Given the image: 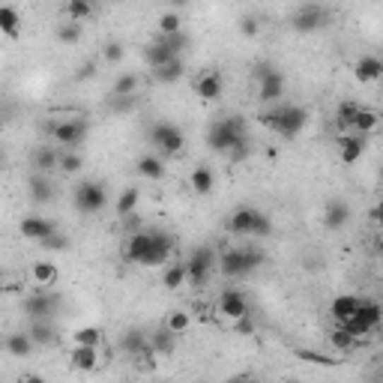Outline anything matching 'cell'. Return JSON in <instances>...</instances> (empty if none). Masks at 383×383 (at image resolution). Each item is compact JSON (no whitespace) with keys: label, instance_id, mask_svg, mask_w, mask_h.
<instances>
[{"label":"cell","instance_id":"6da1fadb","mask_svg":"<svg viewBox=\"0 0 383 383\" xmlns=\"http://www.w3.org/2000/svg\"><path fill=\"white\" fill-rule=\"evenodd\" d=\"M246 120L242 117H225V120H213L207 129V144L213 153H222V156H231V153L246 144Z\"/></svg>","mask_w":383,"mask_h":383},{"label":"cell","instance_id":"7a4b0ae2","mask_svg":"<svg viewBox=\"0 0 383 383\" xmlns=\"http://www.w3.org/2000/svg\"><path fill=\"white\" fill-rule=\"evenodd\" d=\"M264 264V254L258 249H228L219 254V273L225 278H242L254 273Z\"/></svg>","mask_w":383,"mask_h":383},{"label":"cell","instance_id":"3957f363","mask_svg":"<svg viewBox=\"0 0 383 383\" xmlns=\"http://www.w3.org/2000/svg\"><path fill=\"white\" fill-rule=\"evenodd\" d=\"M72 201H75V210L84 213V216H96L108 207V189L96 183V180H84L75 186L72 192Z\"/></svg>","mask_w":383,"mask_h":383},{"label":"cell","instance_id":"277c9868","mask_svg":"<svg viewBox=\"0 0 383 383\" xmlns=\"http://www.w3.org/2000/svg\"><path fill=\"white\" fill-rule=\"evenodd\" d=\"M24 314L30 317V321H51L57 312H60V293L54 290H33L24 297L21 302Z\"/></svg>","mask_w":383,"mask_h":383},{"label":"cell","instance_id":"5b68a950","mask_svg":"<svg viewBox=\"0 0 383 383\" xmlns=\"http://www.w3.org/2000/svg\"><path fill=\"white\" fill-rule=\"evenodd\" d=\"M150 144L159 153H165V156H180L186 150V135L174 123H156L150 129Z\"/></svg>","mask_w":383,"mask_h":383},{"label":"cell","instance_id":"8992f818","mask_svg":"<svg viewBox=\"0 0 383 383\" xmlns=\"http://www.w3.org/2000/svg\"><path fill=\"white\" fill-rule=\"evenodd\" d=\"M216 264H219V258H216V249L213 246H198L195 252H192V258L186 261V273H189V282L201 288L207 285L210 273L216 270Z\"/></svg>","mask_w":383,"mask_h":383},{"label":"cell","instance_id":"52a82bcc","mask_svg":"<svg viewBox=\"0 0 383 383\" xmlns=\"http://www.w3.org/2000/svg\"><path fill=\"white\" fill-rule=\"evenodd\" d=\"M87 135H90V123L87 120H60L51 126V138L63 147V150H75L87 141Z\"/></svg>","mask_w":383,"mask_h":383},{"label":"cell","instance_id":"ba28073f","mask_svg":"<svg viewBox=\"0 0 383 383\" xmlns=\"http://www.w3.org/2000/svg\"><path fill=\"white\" fill-rule=\"evenodd\" d=\"M326 18H329L326 6H321V4H302L290 16V28L297 30V33H314V30L324 28Z\"/></svg>","mask_w":383,"mask_h":383},{"label":"cell","instance_id":"9c48e42d","mask_svg":"<svg viewBox=\"0 0 383 383\" xmlns=\"http://www.w3.org/2000/svg\"><path fill=\"white\" fill-rule=\"evenodd\" d=\"M285 96V75L276 72L273 66L258 69V99L261 105H278V99Z\"/></svg>","mask_w":383,"mask_h":383},{"label":"cell","instance_id":"30bf717a","mask_svg":"<svg viewBox=\"0 0 383 383\" xmlns=\"http://www.w3.org/2000/svg\"><path fill=\"white\" fill-rule=\"evenodd\" d=\"M219 314L228 317V321H242V317H249V300H246V293L237 290V288H225L219 293Z\"/></svg>","mask_w":383,"mask_h":383},{"label":"cell","instance_id":"8fae6325","mask_svg":"<svg viewBox=\"0 0 383 383\" xmlns=\"http://www.w3.org/2000/svg\"><path fill=\"white\" fill-rule=\"evenodd\" d=\"M305 123H309V111L302 105H282V117H278L276 132L282 138H297L305 129Z\"/></svg>","mask_w":383,"mask_h":383},{"label":"cell","instance_id":"7c38bea8","mask_svg":"<svg viewBox=\"0 0 383 383\" xmlns=\"http://www.w3.org/2000/svg\"><path fill=\"white\" fill-rule=\"evenodd\" d=\"M150 252H153V231H138V234H129L123 254H126V258H129L132 264L147 266Z\"/></svg>","mask_w":383,"mask_h":383},{"label":"cell","instance_id":"4fadbf2b","mask_svg":"<svg viewBox=\"0 0 383 383\" xmlns=\"http://www.w3.org/2000/svg\"><path fill=\"white\" fill-rule=\"evenodd\" d=\"M195 93H198L204 102H216V99L225 93V78H222V72H216V69L201 72L198 78H195Z\"/></svg>","mask_w":383,"mask_h":383},{"label":"cell","instance_id":"5bb4252c","mask_svg":"<svg viewBox=\"0 0 383 383\" xmlns=\"http://www.w3.org/2000/svg\"><path fill=\"white\" fill-rule=\"evenodd\" d=\"M28 278H30V285H33V288L51 290V288L57 285L60 270H57V264H51V261H33V264H30V270H28Z\"/></svg>","mask_w":383,"mask_h":383},{"label":"cell","instance_id":"9a60e30c","mask_svg":"<svg viewBox=\"0 0 383 383\" xmlns=\"http://www.w3.org/2000/svg\"><path fill=\"white\" fill-rule=\"evenodd\" d=\"M69 365L75 368V372H96V368L105 365V360H102L99 348H75V344H72Z\"/></svg>","mask_w":383,"mask_h":383},{"label":"cell","instance_id":"2e32d148","mask_svg":"<svg viewBox=\"0 0 383 383\" xmlns=\"http://www.w3.org/2000/svg\"><path fill=\"white\" fill-rule=\"evenodd\" d=\"M54 234H57V225L48 222V219H42V216H28V219H21V237H24V240L42 242V240L54 237Z\"/></svg>","mask_w":383,"mask_h":383},{"label":"cell","instance_id":"e0dca14e","mask_svg":"<svg viewBox=\"0 0 383 383\" xmlns=\"http://www.w3.org/2000/svg\"><path fill=\"white\" fill-rule=\"evenodd\" d=\"M338 159L344 162V165H353V162H360L363 159V153H365V147H368V141H365V135H341L338 138Z\"/></svg>","mask_w":383,"mask_h":383},{"label":"cell","instance_id":"ac0fdd59","mask_svg":"<svg viewBox=\"0 0 383 383\" xmlns=\"http://www.w3.org/2000/svg\"><path fill=\"white\" fill-rule=\"evenodd\" d=\"M353 75H356V81L360 84H377L383 78V60L375 57V54H365V57L356 60Z\"/></svg>","mask_w":383,"mask_h":383},{"label":"cell","instance_id":"d6986e66","mask_svg":"<svg viewBox=\"0 0 383 383\" xmlns=\"http://www.w3.org/2000/svg\"><path fill=\"white\" fill-rule=\"evenodd\" d=\"M356 312H360V297H353V293H341V297L329 302V314L338 321V326L348 324L350 317H356Z\"/></svg>","mask_w":383,"mask_h":383},{"label":"cell","instance_id":"ffe728a7","mask_svg":"<svg viewBox=\"0 0 383 383\" xmlns=\"http://www.w3.org/2000/svg\"><path fill=\"white\" fill-rule=\"evenodd\" d=\"M254 216H258V210H252V207H240V210H234V213H231V219H228V231H231L234 237H252Z\"/></svg>","mask_w":383,"mask_h":383},{"label":"cell","instance_id":"44dd1931","mask_svg":"<svg viewBox=\"0 0 383 383\" xmlns=\"http://www.w3.org/2000/svg\"><path fill=\"white\" fill-rule=\"evenodd\" d=\"M171 249H174V240L168 234H165V231H153V252H150V258H147V266L168 264Z\"/></svg>","mask_w":383,"mask_h":383},{"label":"cell","instance_id":"7402d4cb","mask_svg":"<svg viewBox=\"0 0 383 383\" xmlns=\"http://www.w3.org/2000/svg\"><path fill=\"white\" fill-rule=\"evenodd\" d=\"M51 171H60V153L54 147H36L33 153V174H51Z\"/></svg>","mask_w":383,"mask_h":383},{"label":"cell","instance_id":"603a6c76","mask_svg":"<svg viewBox=\"0 0 383 383\" xmlns=\"http://www.w3.org/2000/svg\"><path fill=\"white\" fill-rule=\"evenodd\" d=\"M120 348L129 353V356H150V333H144V329H129V333L123 336Z\"/></svg>","mask_w":383,"mask_h":383},{"label":"cell","instance_id":"cb8c5ba5","mask_svg":"<svg viewBox=\"0 0 383 383\" xmlns=\"http://www.w3.org/2000/svg\"><path fill=\"white\" fill-rule=\"evenodd\" d=\"M350 222V207L344 201H329L326 210H324V225L329 231H341L344 225Z\"/></svg>","mask_w":383,"mask_h":383},{"label":"cell","instance_id":"d4e9b609","mask_svg":"<svg viewBox=\"0 0 383 383\" xmlns=\"http://www.w3.org/2000/svg\"><path fill=\"white\" fill-rule=\"evenodd\" d=\"M189 186L195 195H210L213 186H216V174L207 168V165H198V168H192V174H189Z\"/></svg>","mask_w":383,"mask_h":383},{"label":"cell","instance_id":"484cf974","mask_svg":"<svg viewBox=\"0 0 383 383\" xmlns=\"http://www.w3.org/2000/svg\"><path fill=\"white\" fill-rule=\"evenodd\" d=\"M135 171H138V177H144V180H162L168 168H165L162 156H141L135 162Z\"/></svg>","mask_w":383,"mask_h":383},{"label":"cell","instance_id":"4316f807","mask_svg":"<svg viewBox=\"0 0 383 383\" xmlns=\"http://www.w3.org/2000/svg\"><path fill=\"white\" fill-rule=\"evenodd\" d=\"M6 353L9 356H16V360H24V356H30L33 353V338H30V333H12V336H6Z\"/></svg>","mask_w":383,"mask_h":383},{"label":"cell","instance_id":"83f0119b","mask_svg":"<svg viewBox=\"0 0 383 383\" xmlns=\"http://www.w3.org/2000/svg\"><path fill=\"white\" fill-rule=\"evenodd\" d=\"M162 326L180 338V336H186L189 329H192V314H189L186 309H171L168 314H165V324H162Z\"/></svg>","mask_w":383,"mask_h":383},{"label":"cell","instance_id":"f1b7e54d","mask_svg":"<svg viewBox=\"0 0 383 383\" xmlns=\"http://www.w3.org/2000/svg\"><path fill=\"white\" fill-rule=\"evenodd\" d=\"M28 186H30V198H33L36 204L54 201V183H51L45 174H33L30 180H28Z\"/></svg>","mask_w":383,"mask_h":383},{"label":"cell","instance_id":"f546056e","mask_svg":"<svg viewBox=\"0 0 383 383\" xmlns=\"http://www.w3.org/2000/svg\"><path fill=\"white\" fill-rule=\"evenodd\" d=\"M28 333H30V338H33L36 348H48V344L57 341V326L51 324V321H33Z\"/></svg>","mask_w":383,"mask_h":383},{"label":"cell","instance_id":"4dcf8cb0","mask_svg":"<svg viewBox=\"0 0 383 383\" xmlns=\"http://www.w3.org/2000/svg\"><path fill=\"white\" fill-rule=\"evenodd\" d=\"M380 123H383V117H380L377 111L360 108V114H356V120H353V126H350V132H353V135H372Z\"/></svg>","mask_w":383,"mask_h":383},{"label":"cell","instance_id":"1f68e13d","mask_svg":"<svg viewBox=\"0 0 383 383\" xmlns=\"http://www.w3.org/2000/svg\"><path fill=\"white\" fill-rule=\"evenodd\" d=\"M0 30H4V36H9V40H18V33H21V16H18L16 6H9V4L0 6Z\"/></svg>","mask_w":383,"mask_h":383},{"label":"cell","instance_id":"d6a6232c","mask_svg":"<svg viewBox=\"0 0 383 383\" xmlns=\"http://www.w3.org/2000/svg\"><path fill=\"white\" fill-rule=\"evenodd\" d=\"M174 344H177V336L168 333V329H156V333H150V350L153 356H171L174 353Z\"/></svg>","mask_w":383,"mask_h":383},{"label":"cell","instance_id":"836d02e7","mask_svg":"<svg viewBox=\"0 0 383 383\" xmlns=\"http://www.w3.org/2000/svg\"><path fill=\"white\" fill-rule=\"evenodd\" d=\"M171 60H177V57H174L171 51L165 48L162 42H153V45H147V48H144V63H147V66H150L153 72L162 69V66H168Z\"/></svg>","mask_w":383,"mask_h":383},{"label":"cell","instance_id":"e575fe53","mask_svg":"<svg viewBox=\"0 0 383 383\" xmlns=\"http://www.w3.org/2000/svg\"><path fill=\"white\" fill-rule=\"evenodd\" d=\"M162 285L168 290H180L189 285V273H186V264H168L162 273Z\"/></svg>","mask_w":383,"mask_h":383},{"label":"cell","instance_id":"d590c367","mask_svg":"<svg viewBox=\"0 0 383 383\" xmlns=\"http://www.w3.org/2000/svg\"><path fill=\"white\" fill-rule=\"evenodd\" d=\"M360 321H365L372 329L383 326V302H375V300H360V312H356Z\"/></svg>","mask_w":383,"mask_h":383},{"label":"cell","instance_id":"8d00e7d4","mask_svg":"<svg viewBox=\"0 0 383 383\" xmlns=\"http://www.w3.org/2000/svg\"><path fill=\"white\" fill-rule=\"evenodd\" d=\"M183 75H186V63H183V57H177V60L168 63V66H162V69L153 72V78H156L159 84H177Z\"/></svg>","mask_w":383,"mask_h":383},{"label":"cell","instance_id":"74e56055","mask_svg":"<svg viewBox=\"0 0 383 383\" xmlns=\"http://www.w3.org/2000/svg\"><path fill=\"white\" fill-rule=\"evenodd\" d=\"M75 348H102V329L99 326H78L72 333Z\"/></svg>","mask_w":383,"mask_h":383},{"label":"cell","instance_id":"f35d334b","mask_svg":"<svg viewBox=\"0 0 383 383\" xmlns=\"http://www.w3.org/2000/svg\"><path fill=\"white\" fill-rule=\"evenodd\" d=\"M138 87H141V78L135 72H123L114 78V87H111V96H135Z\"/></svg>","mask_w":383,"mask_h":383},{"label":"cell","instance_id":"ab89813d","mask_svg":"<svg viewBox=\"0 0 383 383\" xmlns=\"http://www.w3.org/2000/svg\"><path fill=\"white\" fill-rule=\"evenodd\" d=\"M81 33H84L81 24H75V21H63V24H57V30H54L60 45H78L81 42Z\"/></svg>","mask_w":383,"mask_h":383},{"label":"cell","instance_id":"60d3db41","mask_svg":"<svg viewBox=\"0 0 383 383\" xmlns=\"http://www.w3.org/2000/svg\"><path fill=\"white\" fill-rule=\"evenodd\" d=\"M138 201H141V192H138L135 186L123 189V195L117 198V216H120V219H126V216H135Z\"/></svg>","mask_w":383,"mask_h":383},{"label":"cell","instance_id":"b9f144b4","mask_svg":"<svg viewBox=\"0 0 383 383\" xmlns=\"http://www.w3.org/2000/svg\"><path fill=\"white\" fill-rule=\"evenodd\" d=\"M360 102H353V99H348V102H341V105L336 108V123H338V129H350L353 126V120H356V114H360Z\"/></svg>","mask_w":383,"mask_h":383},{"label":"cell","instance_id":"7bdbcfd3","mask_svg":"<svg viewBox=\"0 0 383 383\" xmlns=\"http://www.w3.org/2000/svg\"><path fill=\"white\" fill-rule=\"evenodd\" d=\"M156 24H159V36H177V33H183L180 12H162Z\"/></svg>","mask_w":383,"mask_h":383},{"label":"cell","instance_id":"ee69618b","mask_svg":"<svg viewBox=\"0 0 383 383\" xmlns=\"http://www.w3.org/2000/svg\"><path fill=\"white\" fill-rule=\"evenodd\" d=\"M329 344H333L336 350L348 353V350H353L356 344H360V338H353V336H350V333H348V329H344V326H336L333 333H329Z\"/></svg>","mask_w":383,"mask_h":383},{"label":"cell","instance_id":"f6af8a7d","mask_svg":"<svg viewBox=\"0 0 383 383\" xmlns=\"http://www.w3.org/2000/svg\"><path fill=\"white\" fill-rule=\"evenodd\" d=\"M63 12L69 16V21H75V24H81V21H87L93 16V6L87 4V0H69L66 6H63Z\"/></svg>","mask_w":383,"mask_h":383},{"label":"cell","instance_id":"bcb514c9","mask_svg":"<svg viewBox=\"0 0 383 383\" xmlns=\"http://www.w3.org/2000/svg\"><path fill=\"white\" fill-rule=\"evenodd\" d=\"M293 353H297L300 360L312 363V365H326V368H333V365H338V363H341V360H336V356H329V353H317V350H305V348H297Z\"/></svg>","mask_w":383,"mask_h":383},{"label":"cell","instance_id":"7dc6e473","mask_svg":"<svg viewBox=\"0 0 383 383\" xmlns=\"http://www.w3.org/2000/svg\"><path fill=\"white\" fill-rule=\"evenodd\" d=\"M81 168H84L81 153H75V150H63L60 153V171L63 174H78Z\"/></svg>","mask_w":383,"mask_h":383},{"label":"cell","instance_id":"c3c4849f","mask_svg":"<svg viewBox=\"0 0 383 383\" xmlns=\"http://www.w3.org/2000/svg\"><path fill=\"white\" fill-rule=\"evenodd\" d=\"M159 42H162L165 48H168L174 57H180L183 51H186V45H189V36H186V33H177V36H159Z\"/></svg>","mask_w":383,"mask_h":383},{"label":"cell","instance_id":"681fc988","mask_svg":"<svg viewBox=\"0 0 383 383\" xmlns=\"http://www.w3.org/2000/svg\"><path fill=\"white\" fill-rule=\"evenodd\" d=\"M273 234V219L270 216H264L261 210H258V216H254V228H252V237H258V240H266Z\"/></svg>","mask_w":383,"mask_h":383},{"label":"cell","instance_id":"f907efd6","mask_svg":"<svg viewBox=\"0 0 383 383\" xmlns=\"http://www.w3.org/2000/svg\"><path fill=\"white\" fill-rule=\"evenodd\" d=\"M341 326H344V329H348V333H350L353 338H365L368 333H375V329H372V326H368L365 321H360V317H350V321H348V324H341Z\"/></svg>","mask_w":383,"mask_h":383},{"label":"cell","instance_id":"816d5d0a","mask_svg":"<svg viewBox=\"0 0 383 383\" xmlns=\"http://www.w3.org/2000/svg\"><path fill=\"white\" fill-rule=\"evenodd\" d=\"M102 57H105L108 63H120L126 57L123 42H105V48H102Z\"/></svg>","mask_w":383,"mask_h":383},{"label":"cell","instance_id":"f5cc1de1","mask_svg":"<svg viewBox=\"0 0 383 383\" xmlns=\"http://www.w3.org/2000/svg\"><path fill=\"white\" fill-rule=\"evenodd\" d=\"M40 246L45 249V252H66L69 249V240L63 237V234H54V237H48V240H42Z\"/></svg>","mask_w":383,"mask_h":383},{"label":"cell","instance_id":"db71d44e","mask_svg":"<svg viewBox=\"0 0 383 383\" xmlns=\"http://www.w3.org/2000/svg\"><path fill=\"white\" fill-rule=\"evenodd\" d=\"M93 75H96V60H84L81 66H78V72L72 75V81H78V84H81V81H90Z\"/></svg>","mask_w":383,"mask_h":383},{"label":"cell","instance_id":"11a10c76","mask_svg":"<svg viewBox=\"0 0 383 383\" xmlns=\"http://www.w3.org/2000/svg\"><path fill=\"white\" fill-rule=\"evenodd\" d=\"M240 33H242V36H249V40H252V36H258V33H261V24H258V18H254V16L240 18Z\"/></svg>","mask_w":383,"mask_h":383},{"label":"cell","instance_id":"9f6ffc18","mask_svg":"<svg viewBox=\"0 0 383 383\" xmlns=\"http://www.w3.org/2000/svg\"><path fill=\"white\" fill-rule=\"evenodd\" d=\"M278 117H282V105H276V108H270V111H264V114H261V123L266 126V129H273V132H276Z\"/></svg>","mask_w":383,"mask_h":383},{"label":"cell","instance_id":"6f0895ef","mask_svg":"<svg viewBox=\"0 0 383 383\" xmlns=\"http://www.w3.org/2000/svg\"><path fill=\"white\" fill-rule=\"evenodd\" d=\"M135 96H111V111H132Z\"/></svg>","mask_w":383,"mask_h":383},{"label":"cell","instance_id":"680465c9","mask_svg":"<svg viewBox=\"0 0 383 383\" xmlns=\"http://www.w3.org/2000/svg\"><path fill=\"white\" fill-rule=\"evenodd\" d=\"M368 222H372V225L377 228V231L383 234V201H377V204H375V207H372V210H368Z\"/></svg>","mask_w":383,"mask_h":383},{"label":"cell","instance_id":"91938a15","mask_svg":"<svg viewBox=\"0 0 383 383\" xmlns=\"http://www.w3.org/2000/svg\"><path fill=\"white\" fill-rule=\"evenodd\" d=\"M234 329H237L240 336H252V333H254V324H252V317H242V321H237V324H234Z\"/></svg>","mask_w":383,"mask_h":383},{"label":"cell","instance_id":"94428289","mask_svg":"<svg viewBox=\"0 0 383 383\" xmlns=\"http://www.w3.org/2000/svg\"><path fill=\"white\" fill-rule=\"evenodd\" d=\"M18 383H48L42 375H36V372H24L21 377H18Z\"/></svg>","mask_w":383,"mask_h":383},{"label":"cell","instance_id":"6125c7cd","mask_svg":"<svg viewBox=\"0 0 383 383\" xmlns=\"http://www.w3.org/2000/svg\"><path fill=\"white\" fill-rule=\"evenodd\" d=\"M231 383H261L258 377H252V375H240V377H234Z\"/></svg>","mask_w":383,"mask_h":383},{"label":"cell","instance_id":"be15d7a7","mask_svg":"<svg viewBox=\"0 0 383 383\" xmlns=\"http://www.w3.org/2000/svg\"><path fill=\"white\" fill-rule=\"evenodd\" d=\"M375 252H377V254H380V258H383V234H380V237L375 240Z\"/></svg>","mask_w":383,"mask_h":383},{"label":"cell","instance_id":"e7e4bbea","mask_svg":"<svg viewBox=\"0 0 383 383\" xmlns=\"http://www.w3.org/2000/svg\"><path fill=\"white\" fill-rule=\"evenodd\" d=\"M282 383H302V380H297V377H288V380H282Z\"/></svg>","mask_w":383,"mask_h":383}]
</instances>
